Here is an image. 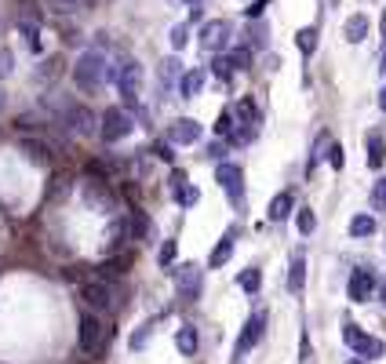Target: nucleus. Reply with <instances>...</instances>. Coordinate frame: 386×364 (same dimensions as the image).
<instances>
[{"mask_svg":"<svg viewBox=\"0 0 386 364\" xmlns=\"http://www.w3.org/2000/svg\"><path fill=\"white\" fill-rule=\"evenodd\" d=\"M73 80L80 91H99L106 80H113V70H110V58L99 51V48H91L77 58V66H73Z\"/></svg>","mask_w":386,"mask_h":364,"instance_id":"obj_1","label":"nucleus"},{"mask_svg":"<svg viewBox=\"0 0 386 364\" xmlns=\"http://www.w3.org/2000/svg\"><path fill=\"white\" fill-rule=\"evenodd\" d=\"M132 132H135V120H132V113L120 109V106H113V109H106L99 117V135H103V142H120V139H127Z\"/></svg>","mask_w":386,"mask_h":364,"instance_id":"obj_2","label":"nucleus"},{"mask_svg":"<svg viewBox=\"0 0 386 364\" xmlns=\"http://www.w3.org/2000/svg\"><path fill=\"white\" fill-rule=\"evenodd\" d=\"M58 113H62V124H66L73 135H80V139H88V135L99 132V117H95L88 106H80V102H66Z\"/></svg>","mask_w":386,"mask_h":364,"instance_id":"obj_3","label":"nucleus"},{"mask_svg":"<svg viewBox=\"0 0 386 364\" xmlns=\"http://www.w3.org/2000/svg\"><path fill=\"white\" fill-rule=\"evenodd\" d=\"M113 80H117V87H120V95H124L127 106L139 102V91H142V66L135 63V58H124V63L113 70Z\"/></svg>","mask_w":386,"mask_h":364,"instance_id":"obj_4","label":"nucleus"},{"mask_svg":"<svg viewBox=\"0 0 386 364\" xmlns=\"http://www.w3.org/2000/svg\"><path fill=\"white\" fill-rule=\"evenodd\" d=\"M106 343H110V331L103 328V321L95 317V314H84L80 317V353L84 357H95V353H103Z\"/></svg>","mask_w":386,"mask_h":364,"instance_id":"obj_5","label":"nucleus"},{"mask_svg":"<svg viewBox=\"0 0 386 364\" xmlns=\"http://www.w3.org/2000/svg\"><path fill=\"white\" fill-rule=\"evenodd\" d=\"M343 339H346V346L358 353V357H365V360H375V357H382V339H375V336H365V331L358 328V324H346L343 328Z\"/></svg>","mask_w":386,"mask_h":364,"instance_id":"obj_6","label":"nucleus"},{"mask_svg":"<svg viewBox=\"0 0 386 364\" xmlns=\"http://www.w3.org/2000/svg\"><path fill=\"white\" fill-rule=\"evenodd\" d=\"M215 182H219V190L226 193L234 204L244 200V171L237 164H219L215 168Z\"/></svg>","mask_w":386,"mask_h":364,"instance_id":"obj_7","label":"nucleus"},{"mask_svg":"<svg viewBox=\"0 0 386 364\" xmlns=\"http://www.w3.org/2000/svg\"><path fill=\"white\" fill-rule=\"evenodd\" d=\"M263 331H266V310H255V314L248 317L244 331H241V339H237V357H244L248 350H255V346H259Z\"/></svg>","mask_w":386,"mask_h":364,"instance_id":"obj_8","label":"nucleus"},{"mask_svg":"<svg viewBox=\"0 0 386 364\" xmlns=\"http://www.w3.org/2000/svg\"><path fill=\"white\" fill-rule=\"evenodd\" d=\"M230 44V22H222V18H212L201 26V48L208 51H222Z\"/></svg>","mask_w":386,"mask_h":364,"instance_id":"obj_9","label":"nucleus"},{"mask_svg":"<svg viewBox=\"0 0 386 364\" xmlns=\"http://www.w3.org/2000/svg\"><path fill=\"white\" fill-rule=\"evenodd\" d=\"M375 273L372 269H353L350 273V284H346V291H350V299L353 302H368L372 295H375Z\"/></svg>","mask_w":386,"mask_h":364,"instance_id":"obj_10","label":"nucleus"},{"mask_svg":"<svg viewBox=\"0 0 386 364\" xmlns=\"http://www.w3.org/2000/svg\"><path fill=\"white\" fill-rule=\"evenodd\" d=\"M172 273H175V288H179V295H182V299H193V295L201 291V266L186 262V266L172 269Z\"/></svg>","mask_w":386,"mask_h":364,"instance_id":"obj_11","label":"nucleus"},{"mask_svg":"<svg viewBox=\"0 0 386 364\" xmlns=\"http://www.w3.org/2000/svg\"><path fill=\"white\" fill-rule=\"evenodd\" d=\"M168 139L179 142V146H193V142L201 139V124H197V120H189V117H179V120H172Z\"/></svg>","mask_w":386,"mask_h":364,"instance_id":"obj_12","label":"nucleus"},{"mask_svg":"<svg viewBox=\"0 0 386 364\" xmlns=\"http://www.w3.org/2000/svg\"><path fill=\"white\" fill-rule=\"evenodd\" d=\"M204 80H208V73H204L201 66H193V70H182V77H179V95H182V99H193V95H201Z\"/></svg>","mask_w":386,"mask_h":364,"instance_id":"obj_13","label":"nucleus"},{"mask_svg":"<svg viewBox=\"0 0 386 364\" xmlns=\"http://www.w3.org/2000/svg\"><path fill=\"white\" fill-rule=\"evenodd\" d=\"M80 299L91 310H106L110 306V288L103 281H88V284H80Z\"/></svg>","mask_w":386,"mask_h":364,"instance_id":"obj_14","label":"nucleus"},{"mask_svg":"<svg viewBox=\"0 0 386 364\" xmlns=\"http://www.w3.org/2000/svg\"><path fill=\"white\" fill-rule=\"evenodd\" d=\"M365 164L368 168H382L386 164V142L379 132H368L365 135Z\"/></svg>","mask_w":386,"mask_h":364,"instance_id":"obj_15","label":"nucleus"},{"mask_svg":"<svg viewBox=\"0 0 386 364\" xmlns=\"http://www.w3.org/2000/svg\"><path fill=\"white\" fill-rule=\"evenodd\" d=\"M368 29H372L368 15H350L346 26H343V33H346L350 44H361V41H368Z\"/></svg>","mask_w":386,"mask_h":364,"instance_id":"obj_16","label":"nucleus"},{"mask_svg":"<svg viewBox=\"0 0 386 364\" xmlns=\"http://www.w3.org/2000/svg\"><path fill=\"white\" fill-rule=\"evenodd\" d=\"M234 237H237V230H230V233L212 248V255H208V266H212V269H219L222 262H230V255H234Z\"/></svg>","mask_w":386,"mask_h":364,"instance_id":"obj_17","label":"nucleus"},{"mask_svg":"<svg viewBox=\"0 0 386 364\" xmlns=\"http://www.w3.org/2000/svg\"><path fill=\"white\" fill-rule=\"evenodd\" d=\"M175 346H179L182 357H193V353H197V346H201L197 328H193V324H182V328H179V336H175Z\"/></svg>","mask_w":386,"mask_h":364,"instance_id":"obj_18","label":"nucleus"},{"mask_svg":"<svg viewBox=\"0 0 386 364\" xmlns=\"http://www.w3.org/2000/svg\"><path fill=\"white\" fill-rule=\"evenodd\" d=\"M22 154L33 161V164H48V161H51V149H48V142H41V139H22Z\"/></svg>","mask_w":386,"mask_h":364,"instance_id":"obj_19","label":"nucleus"},{"mask_svg":"<svg viewBox=\"0 0 386 364\" xmlns=\"http://www.w3.org/2000/svg\"><path fill=\"white\" fill-rule=\"evenodd\" d=\"M288 215H292V193H277V197L270 200L266 219H270V223H284Z\"/></svg>","mask_w":386,"mask_h":364,"instance_id":"obj_20","label":"nucleus"},{"mask_svg":"<svg viewBox=\"0 0 386 364\" xmlns=\"http://www.w3.org/2000/svg\"><path fill=\"white\" fill-rule=\"evenodd\" d=\"M270 44V29L259 22V18H255L251 26H248V51H263Z\"/></svg>","mask_w":386,"mask_h":364,"instance_id":"obj_21","label":"nucleus"},{"mask_svg":"<svg viewBox=\"0 0 386 364\" xmlns=\"http://www.w3.org/2000/svg\"><path fill=\"white\" fill-rule=\"evenodd\" d=\"M303 281H306V259L296 255V259H292V273H288V291L299 295V291H303Z\"/></svg>","mask_w":386,"mask_h":364,"instance_id":"obj_22","label":"nucleus"},{"mask_svg":"<svg viewBox=\"0 0 386 364\" xmlns=\"http://www.w3.org/2000/svg\"><path fill=\"white\" fill-rule=\"evenodd\" d=\"M124 230L132 233L135 240H146V237H150V219L142 215V211H132V215H127V223H124Z\"/></svg>","mask_w":386,"mask_h":364,"instance_id":"obj_23","label":"nucleus"},{"mask_svg":"<svg viewBox=\"0 0 386 364\" xmlns=\"http://www.w3.org/2000/svg\"><path fill=\"white\" fill-rule=\"evenodd\" d=\"M237 284H241L248 295H255V291L263 288V269H259V266H248V269L241 273V277H237Z\"/></svg>","mask_w":386,"mask_h":364,"instance_id":"obj_24","label":"nucleus"},{"mask_svg":"<svg viewBox=\"0 0 386 364\" xmlns=\"http://www.w3.org/2000/svg\"><path fill=\"white\" fill-rule=\"evenodd\" d=\"M379 230V223L372 215H353L350 219V237H372Z\"/></svg>","mask_w":386,"mask_h":364,"instance_id":"obj_25","label":"nucleus"},{"mask_svg":"<svg viewBox=\"0 0 386 364\" xmlns=\"http://www.w3.org/2000/svg\"><path fill=\"white\" fill-rule=\"evenodd\" d=\"M328 146H332V135H328V132H320V135H317V142H313V154H310V164H306V171H313L320 161H325Z\"/></svg>","mask_w":386,"mask_h":364,"instance_id":"obj_26","label":"nucleus"},{"mask_svg":"<svg viewBox=\"0 0 386 364\" xmlns=\"http://www.w3.org/2000/svg\"><path fill=\"white\" fill-rule=\"evenodd\" d=\"M296 44H299L303 55H313V51H317V29H313V26L299 29V33H296Z\"/></svg>","mask_w":386,"mask_h":364,"instance_id":"obj_27","label":"nucleus"},{"mask_svg":"<svg viewBox=\"0 0 386 364\" xmlns=\"http://www.w3.org/2000/svg\"><path fill=\"white\" fill-rule=\"evenodd\" d=\"M237 128V117H234V109H222L219 117H215V135L222 139V135H226L230 139V132Z\"/></svg>","mask_w":386,"mask_h":364,"instance_id":"obj_28","label":"nucleus"},{"mask_svg":"<svg viewBox=\"0 0 386 364\" xmlns=\"http://www.w3.org/2000/svg\"><path fill=\"white\" fill-rule=\"evenodd\" d=\"M179 77H182V63H179V58H168V63L160 66V87H168V84L179 80Z\"/></svg>","mask_w":386,"mask_h":364,"instance_id":"obj_29","label":"nucleus"},{"mask_svg":"<svg viewBox=\"0 0 386 364\" xmlns=\"http://www.w3.org/2000/svg\"><path fill=\"white\" fill-rule=\"evenodd\" d=\"M19 29H22V37H26V48L33 51V55H41V29L33 22H22Z\"/></svg>","mask_w":386,"mask_h":364,"instance_id":"obj_30","label":"nucleus"},{"mask_svg":"<svg viewBox=\"0 0 386 364\" xmlns=\"http://www.w3.org/2000/svg\"><path fill=\"white\" fill-rule=\"evenodd\" d=\"M175 200H179L182 208H193V204L201 200V190H197V186H189V182H182V186L175 190Z\"/></svg>","mask_w":386,"mask_h":364,"instance_id":"obj_31","label":"nucleus"},{"mask_svg":"<svg viewBox=\"0 0 386 364\" xmlns=\"http://www.w3.org/2000/svg\"><path fill=\"white\" fill-rule=\"evenodd\" d=\"M55 15H73L77 8H84V0H44Z\"/></svg>","mask_w":386,"mask_h":364,"instance_id":"obj_32","label":"nucleus"},{"mask_svg":"<svg viewBox=\"0 0 386 364\" xmlns=\"http://www.w3.org/2000/svg\"><path fill=\"white\" fill-rule=\"evenodd\" d=\"M296 226H299V233H303V237H310V233L317 230V215H313L310 208H303L299 215H296Z\"/></svg>","mask_w":386,"mask_h":364,"instance_id":"obj_33","label":"nucleus"},{"mask_svg":"<svg viewBox=\"0 0 386 364\" xmlns=\"http://www.w3.org/2000/svg\"><path fill=\"white\" fill-rule=\"evenodd\" d=\"M168 41H172V48H175V51H182V48L189 44V26H186V22L172 26V37H168Z\"/></svg>","mask_w":386,"mask_h":364,"instance_id":"obj_34","label":"nucleus"},{"mask_svg":"<svg viewBox=\"0 0 386 364\" xmlns=\"http://www.w3.org/2000/svg\"><path fill=\"white\" fill-rule=\"evenodd\" d=\"M11 70H15V55H11V48L0 44V80L11 77Z\"/></svg>","mask_w":386,"mask_h":364,"instance_id":"obj_35","label":"nucleus"},{"mask_svg":"<svg viewBox=\"0 0 386 364\" xmlns=\"http://www.w3.org/2000/svg\"><path fill=\"white\" fill-rule=\"evenodd\" d=\"M175 252H179V245H175V240H165V248L157 252V262H160V269L175 262Z\"/></svg>","mask_w":386,"mask_h":364,"instance_id":"obj_36","label":"nucleus"},{"mask_svg":"<svg viewBox=\"0 0 386 364\" xmlns=\"http://www.w3.org/2000/svg\"><path fill=\"white\" fill-rule=\"evenodd\" d=\"M372 208L375 211H386V178H379L372 186Z\"/></svg>","mask_w":386,"mask_h":364,"instance_id":"obj_37","label":"nucleus"},{"mask_svg":"<svg viewBox=\"0 0 386 364\" xmlns=\"http://www.w3.org/2000/svg\"><path fill=\"white\" fill-rule=\"evenodd\" d=\"M212 73H215L219 80H230V77H234V66H230V58H222V55H219L215 63H212Z\"/></svg>","mask_w":386,"mask_h":364,"instance_id":"obj_38","label":"nucleus"},{"mask_svg":"<svg viewBox=\"0 0 386 364\" xmlns=\"http://www.w3.org/2000/svg\"><path fill=\"white\" fill-rule=\"evenodd\" d=\"M58 66H62V58H48V63L37 70V80H55L58 77Z\"/></svg>","mask_w":386,"mask_h":364,"instance_id":"obj_39","label":"nucleus"},{"mask_svg":"<svg viewBox=\"0 0 386 364\" xmlns=\"http://www.w3.org/2000/svg\"><path fill=\"white\" fill-rule=\"evenodd\" d=\"M150 336H153V321H146V324L139 328V336H132V350H142V346L150 343Z\"/></svg>","mask_w":386,"mask_h":364,"instance_id":"obj_40","label":"nucleus"},{"mask_svg":"<svg viewBox=\"0 0 386 364\" xmlns=\"http://www.w3.org/2000/svg\"><path fill=\"white\" fill-rule=\"evenodd\" d=\"M325 157H328V164H332L335 171L346 164V157H343V146H339V142H332V146H328V154H325Z\"/></svg>","mask_w":386,"mask_h":364,"instance_id":"obj_41","label":"nucleus"},{"mask_svg":"<svg viewBox=\"0 0 386 364\" xmlns=\"http://www.w3.org/2000/svg\"><path fill=\"white\" fill-rule=\"evenodd\" d=\"M248 63H251V51H248V48H241V51L230 55V66H234V70H248Z\"/></svg>","mask_w":386,"mask_h":364,"instance_id":"obj_42","label":"nucleus"},{"mask_svg":"<svg viewBox=\"0 0 386 364\" xmlns=\"http://www.w3.org/2000/svg\"><path fill=\"white\" fill-rule=\"evenodd\" d=\"M263 8H266V0H255V4H248V8H244V15H248V18H259V15H263Z\"/></svg>","mask_w":386,"mask_h":364,"instance_id":"obj_43","label":"nucleus"},{"mask_svg":"<svg viewBox=\"0 0 386 364\" xmlns=\"http://www.w3.org/2000/svg\"><path fill=\"white\" fill-rule=\"evenodd\" d=\"M157 157H165V161H172V146H165V142H160V146H157Z\"/></svg>","mask_w":386,"mask_h":364,"instance_id":"obj_44","label":"nucleus"},{"mask_svg":"<svg viewBox=\"0 0 386 364\" xmlns=\"http://www.w3.org/2000/svg\"><path fill=\"white\" fill-rule=\"evenodd\" d=\"M375 295H379V302L386 306V281H382V284H375Z\"/></svg>","mask_w":386,"mask_h":364,"instance_id":"obj_45","label":"nucleus"},{"mask_svg":"<svg viewBox=\"0 0 386 364\" xmlns=\"http://www.w3.org/2000/svg\"><path fill=\"white\" fill-rule=\"evenodd\" d=\"M4 106H8V95H4V87H0V113H4Z\"/></svg>","mask_w":386,"mask_h":364,"instance_id":"obj_46","label":"nucleus"},{"mask_svg":"<svg viewBox=\"0 0 386 364\" xmlns=\"http://www.w3.org/2000/svg\"><path fill=\"white\" fill-rule=\"evenodd\" d=\"M379 109H386V87L379 91Z\"/></svg>","mask_w":386,"mask_h":364,"instance_id":"obj_47","label":"nucleus"},{"mask_svg":"<svg viewBox=\"0 0 386 364\" xmlns=\"http://www.w3.org/2000/svg\"><path fill=\"white\" fill-rule=\"evenodd\" d=\"M382 37H386V15H382Z\"/></svg>","mask_w":386,"mask_h":364,"instance_id":"obj_48","label":"nucleus"},{"mask_svg":"<svg viewBox=\"0 0 386 364\" xmlns=\"http://www.w3.org/2000/svg\"><path fill=\"white\" fill-rule=\"evenodd\" d=\"M382 77H386V58H382Z\"/></svg>","mask_w":386,"mask_h":364,"instance_id":"obj_49","label":"nucleus"},{"mask_svg":"<svg viewBox=\"0 0 386 364\" xmlns=\"http://www.w3.org/2000/svg\"><path fill=\"white\" fill-rule=\"evenodd\" d=\"M186 4H197V0H186Z\"/></svg>","mask_w":386,"mask_h":364,"instance_id":"obj_50","label":"nucleus"},{"mask_svg":"<svg viewBox=\"0 0 386 364\" xmlns=\"http://www.w3.org/2000/svg\"><path fill=\"white\" fill-rule=\"evenodd\" d=\"M84 4H95V0H84Z\"/></svg>","mask_w":386,"mask_h":364,"instance_id":"obj_51","label":"nucleus"},{"mask_svg":"<svg viewBox=\"0 0 386 364\" xmlns=\"http://www.w3.org/2000/svg\"><path fill=\"white\" fill-rule=\"evenodd\" d=\"M350 364H361V360H350Z\"/></svg>","mask_w":386,"mask_h":364,"instance_id":"obj_52","label":"nucleus"}]
</instances>
